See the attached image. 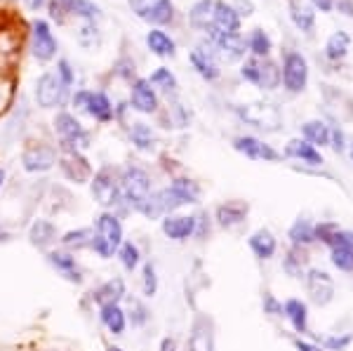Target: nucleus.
Masks as SVG:
<instances>
[{
  "instance_id": "f257e3e1",
  "label": "nucleus",
  "mask_w": 353,
  "mask_h": 351,
  "mask_svg": "<svg viewBox=\"0 0 353 351\" xmlns=\"http://www.w3.org/2000/svg\"><path fill=\"white\" fill-rule=\"evenodd\" d=\"M94 236H92V250L97 257L111 259L113 252L123 245V224L113 212H101L94 222Z\"/></svg>"
},
{
  "instance_id": "f03ea898",
  "label": "nucleus",
  "mask_w": 353,
  "mask_h": 351,
  "mask_svg": "<svg viewBox=\"0 0 353 351\" xmlns=\"http://www.w3.org/2000/svg\"><path fill=\"white\" fill-rule=\"evenodd\" d=\"M123 184V198L130 208H134L137 212H141V208L146 205V201L151 198V179L146 174V170L139 166H130L121 177Z\"/></svg>"
},
{
  "instance_id": "7ed1b4c3",
  "label": "nucleus",
  "mask_w": 353,
  "mask_h": 351,
  "mask_svg": "<svg viewBox=\"0 0 353 351\" xmlns=\"http://www.w3.org/2000/svg\"><path fill=\"white\" fill-rule=\"evenodd\" d=\"M236 111L245 123H250V126L257 128V130L276 132V130H281V126H283L281 111H278L273 104H269V101H250V104H241Z\"/></svg>"
},
{
  "instance_id": "20e7f679",
  "label": "nucleus",
  "mask_w": 353,
  "mask_h": 351,
  "mask_svg": "<svg viewBox=\"0 0 353 351\" xmlns=\"http://www.w3.org/2000/svg\"><path fill=\"white\" fill-rule=\"evenodd\" d=\"M156 198H158V203H161L163 214H165V212L176 210V208H181V205H189V203H198V198H201V186L193 182V179L181 177V179H174L168 189L158 191Z\"/></svg>"
},
{
  "instance_id": "39448f33",
  "label": "nucleus",
  "mask_w": 353,
  "mask_h": 351,
  "mask_svg": "<svg viewBox=\"0 0 353 351\" xmlns=\"http://www.w3.org/2000/svg\"><path fill=\"white\" fill-rule=\"evenodd\" d=\"M92 196L99 205L104 208H116L125 201L123 198V184L121 177L116 174V170L101 168L92 179Z\"/></svg>"
},
{
  "instance_id": "423d86ee",
  "label": "nucleus",
  "mask_w": 353,
  "mask_h": 351,
  "mask_svg": "<svg viewBox=\"0 0 353 351\" xmlns=\"http://www.w3.org/2000/svg\"><path fill=\"white\" fill-rule=\"evenodd\" d=\"M54 130L59 134L61 146H64L68 154H78V149H88L90 146V134L85 132L83 126L71 113H59L54 118Z\"/></svg>"
},
{
  "instance_id": "0eeeda50",
  "label": "nucleus",
  "mask_w": 353,
  "mask_h": 351,
  "mask_svg": "<svg viewBox=\"0 0 353 351\" xmlns=\"http://www.w3.org/2000/svg\"><path fill=\"white\" fill-rule=\"evenodd\" d=\"M241 73L245 81L254 83L257 88H264V90H276L283 81L281 69H278L271 59H259V57L245 61Z\"/></svg>"
},
{
  "instance_id": "6e6552de",
  "label": "nucleus",
  "mask_w": 353,
  "mask_h": 351,
  "mask_svg": "<svg viewBox=\"0 0 353 351\" xmlns=\"http://www.w3.org/2000/svg\"><path fill=\"white\" fill-rule=\"evenodd\" d=\"M68 85L61 81L59 73H43L36 83V101L43 109H57L64 104Z\"/></svg>"
},
{
  "instance_id": "1a4fd4ad",
  "label": "nucleus",
  "mask_w": 353,
  "mask_h": 351,
  "mask_svg": "<svg viewBox=\"0 0 353 351\" xmlns=\"http://www.w3.org/2000/svg\"><path fill=\"white\" fill-rule=\"evenodd\" d=\"M130 8L139 19L149 24L163 26L174 19V5L172 0H130Z\"/></svg>"
},
{
  "instance_id": "9d476101",
  "label": "nucleus",
  "mask_w": 353,
  "mask_h": 351,
  "mask_svg": "<svg viewBox=\"0 0 353 351\" xmlns=\"http://www.w3.org/2000/svg\"><path fill=\"white\" fill-rule=\"evenodd\" d=\"M73 106L83 109L88 116H92L99 123H109L113 118V106L104 92H85V90L83 92H76Z\"/></svg>"
},
{
  "instance_id": "9b49d317",
  "label": "nucleus",
  "mask_w": 353,
  "mask_h": 351,
  "mask_svg": "<svg viewBox=\"0 0 353 351\" xmlns=\"http://www.w3.org/2000/svg\"><path fill=\"white\" fill-rule=\"evenodd\" d=\"M309 81V64L299 52H288L283 61V83H285L288 92H301Z\"/></svg>"
},
{
  "instance_id": "f8f14e48",
  "label": "nucleus",
  "mask_w": 353,
  "mask_h": 351,
  "mask_svg": "<svg viewBox=\"0 0 353 351\" xmlns=\"http://www.w3.org/2000/svg\"><path fill=\"white\" fill-rule=\"evenodd\" d=\"M238 28H241V17L231 5L217 0L214 3V14H212V26L208 28V36H238Z\"/></svg>"
},
{
  "instance_id": "ddd939ff",
  "label": "nucleus",
  "mask_w": 353,
  "mask_h": 351,
  "mask_svg": "<svg viewBox=\"0 0 353 351\" xmlns=\"http://www.w3.org/2000/svg\"><path fill=\"white\" fill-rule=\"evenodd\" d=\"M306 288H309V295L313 299V304L318 307H325V304L332 302L334 297V281L327 271L321 269H311L309 276H306Z\"/></svg>"
},
{
  "instance_id": "4468645a",
  "label": "nucleus",
  "mask_w": 353,
  "mask_h": 351,
  "mask_svg": "<svg viewBox=\"0 0 353 351\" xmlns=\"http://www.w3.org/2000/svg\"><path fill=\"white\" fill-rule=\"evenodd\" d=\"M21 163H24L26 172H45V170H50L57 163V154L52 146L38 141V144L26 146L24 156H21Z\"/></svg>"
},
{
  "instance_id": "2eb2a0df",
  "label": "nucleus",
  "mask_w": 353,
  "mask_h": 351,
  "mask_svg": "<svg viewBox=\"0 0 353 351\" xmlns=\"http://www.w3.org/2000/svg\"><path fill=\"white\" fill-rule=\"evenodd\" d=\"M198 231V219L191 214H168L163 219V234L170 241H189Z\"/></svg>"
},
{
  "instance_id": "dca6fc26",
  "label": "nucleus",
  "mask_w": 353,
  "mask_h": 351,
  "mask_svg": "<svg viewBox=\"0 0 353 351\" xmlns=\"http://www.w3.org/2000/svg\"><path fill=\"white\" fill-rule=\"evenodd\" d=\"M48 262L52 264L57 274L64 276V279H66L68 283H76V285H81V283L85 281L81 264H78V259L73 257L71 252H64V250H52V252L48 254Z\"/></svg>"
},
{
  "instance_id": "f3484780",
  "label": "nucleus",
  "mask_w": 353,
  "mask_h": 351,
  "mask_svg": "<svg viewBox=\"0 0 353 351\" xmlns=\"http://www.w3.org/2000/svg\"><path fill=\"white\" fill-rule=\"evenodd\" d=\"M54 54H57V41L52 31H50L48 21L38 19L33 24V57L38 61H50Z\"/></svg>"
},
{
  "instance_id": "a211bd4d",
  "label": "nucleus",
  "mask_w": 353,
  "mask_h": 351,
  "mask_svg": "<svg viewBox=\"0 0 353 351\" xmlns=\"http://www.w3.org/2000/svg\"><path fill=\"white\" fill-rule=\"evenodd\" d=\"M233 146H236V151H241L243 156L252 158V161H278V151H273L269 144H264L257 137H236Z\"/></svg>"
},
{
  "instance_id": "6ab92c4d",
  "label": "nucleus",
  "mask_w": 353,
  "mask_h": 351,
  "mask_svg": "<svg viewBox=\"0 0 353 351\" xmlns=\"http://www.w3.org/2000/svg\"><path fill=\"white\" fill-rule=\"evenodd\" d=\"M186 351H214L212 323L208 319H198L191 328V337L186 342Z\"/></svg>"
},
{
  "instance_id": "aec40b11",
  "label": "nucleus",
  "mask_w": 353,
  "mask_h": 351,
  "mask_svg": "<svg viewBox=\"0 0 353 351\" xmlns=\"http://www.w3.org/2000/svg\"><path fill=\"white\" fill-rule=\"evenodd\" d=\"M57 236H59V231H57V226L50 222V219H36V222L31 224V229H28V241H31V245H36L38 250L52 248L57 243Z\"/></svg>"
},
{
  "instance_id": "412c9836",
  "label": "nucleus",
  "mask_w": 353,
  "mask_h": 351,
  "mask_svg": "<svg viewBox=\"0 0 353 351\" xmlns=\"http://www.w3.org/2000/svg\"><path fill=\"white\" fill-rule=\"evenodd\" d=\"M59 166H61V172H64V177L71 179V182H76V184L88 182L90 172H92L90 166H88V161H85L81 154H66L59 161Z\"/></svg>"
},
{
  "instance_id": "4be33fe9",
  "label": "nucleus",
  "mask_w": 353,
  "mask_h": 351,
  "mask_svg": "<svg viewBox=\"0 0 353 351\" xmlns=\"http://www.w3.org/2000/svg\"><path fill=\"white\" fill-rule=\"evenodd\" d=\"M130 99H132L134 109L141 111V113H153V111L158 109L156 90L151 88L149 81H137L132 85V94H130Z\"/></svg>"
},
{
  "instance_id": "5701e85b",
  "label": "nucleus",
  "mask_w": 353,
  "mask_h": 351,
  "mask_svg": "<svg viewBox=\"0 0 353 351\" xmlns=\"http://www.w3.org/2000/svg\"><path fill=\"white\" fill-rule=\"evenodd\" d=\"M248 203L243 201H229V203H221L217 208V222L224 229H233V226L243 224L245 217H248Z\"/></svg>"
},
{
  "instance_id": "b1692460",
  "label": "nucleus",
  "mask_w": 353,
  "mask_h": 351,
  "mask_svg": "<svg viewBox=\"0 0 353 351\" xmlns=\"http://www.w3.org/2000/svg\"><path fill=\"white\" fill-rule=\"evenodd\" d=\"M99 319L111 335H123L125 328H128V316L121 309V304H104V307H99Z\"/></svg>"
},
{
  "instance_id": "393cba45",
  "label": "nucleus",
  "mask_w": 353,
  "mask_h": 351,
  "mask_svg": "<svg viewBox=\"0 0 353 351\" xmlns=\"http://www.w3.org/2000/svg\"><path fill=\"white\" fill-rule=\"evenodd\" d=\"M94 302L99 304V307H104V304H118L121 299L125 297V283L123 279H109L106 283H101L99 288L92 292Z\"/></svg>"
},
{
  "instance_id": "a878e982",
  "label": "nucleus",
  "mask_w": 353,
  "mask_h": 351,
  "mask_svg": "<svg viewBox=\"0 0 353 351\" xmlns=\"http://www.w3.org/2000/svg\"><path fill=\"white\" fill-rule=\"evenodd\" d=\"M283 314L288 316V321L292 323V328L297 332H301V335L309 330V309H306V304L301 302V299H297V297L288 299V302L283 304Z\"/></svg>"
},
{
  "instance_id": "bb28decb",
  "label": "nucleus",
  "mask_w": 353,
  "mask_h": 351,
  "mask_svg": "<svg viewBox=\"0 0 353 351\" xmlns=\"http://www.w3.org/2000/svg\"><path fill=\"white\" fill-rule=\"evenodd\" d=\"M250 250L257 254V259H271L278 250V243L273 239V234L269 229H259L250 236Z\"/></svg>"
},
{
  "instance_id": "cd10ccee",
  "label": "nucleus",
  "mask_w": 353,
  "mask_h": 351,
  "mask_svg": "<svg viewBox=\"0 0 353 351\" xmlns=\"http://www.w3.org/2000/svg\"><path fill=\"white\" fill-rule=\"evenodd\" d=\"M285 154L290 158H297V161H301V163H309V166H321L323 163V156L318 154L316 146L309 144L306 139H292L285 146Z\"/></svg>"
},
{
  "instance_id": "c85d7f7f",
  "label": "nucleus",
  "mask_w": 353,
  "mask_h": 351,
  "mask_svg": "<svg viewBox=\"0 0 353 351\" xmlns=\"http://www.w3.org/2000/svg\"><path fill=\"white\" fill-rule=\"evenodd\" d=\"M191 64L193 69H196L205 81H214V78L219 76V66L217 61H214V57L208 52L205 48H196L191 52Z\"/></svg>"
},
{
  "instance_id": "c756f323",
  "label": "nucleus",
  "mask_w": 353,
  "mask_h": 351,
  "mask_svg": "<svg viewBox=\"0 0 353 351\" xmlns=\"http://www.w3.org/2000/svg\"><path fill=\"white\" fill-rule=\"evenodd\" d=\"M290 3V14H292V21L301 28L304 33H311L313 26H316V14L309 5H304L301 0H288Z\"/></svg>"
},
{
  "instance_id": "7c9ffc66",
  "label": "nucleus",
  "mask_w": 353,
  "mask_h": 351,
  "mask_svg": "<svg viewBox=\"0 0 353 351\" xmlns=\"http://www.w3.org/2000/svg\"><path fill=\"white\" fill-rule=\"evenodd\" d=\"M290 241H292L294 248H306L311 245L313 241H316V231H313V224L309 222V219L299 217L297 222H294L292 226H290Z\"/></svg>"
},
{
  "instance_id": "2f4dec72",
  "label": "nucleus",
  "mask_w": 353,
  "mask_h": 351,
  "mask_svg": "<svg viewBox=\"0 0 353 351\" xmlns=\"http://www.w3.org/2000/svg\"><path fill=\"white\" fill-rule=\"evenodd\" d=\"M214 3H217V0H201V3H196L191 8V24L205 33H208V28L212 26Z\"/></svg>"
},
{
  "instance_id": "473e14b6",
  "label": "nucleus",
  "mask_w": 353,
  "mask_h": 351,
  "mask_svg": "<svg viewBox=\"0 0 353 351\" xmlns=\"http://www.w3.org/2000/svg\"><path fill=\"white\" fill-rule=\"evenodd\" d=\"M146 45L151 48L153 54L158 57H172L174 54V41L168 36L165 31H149V36H146Z\"/></svg>"
},
{
  "instance_id": "72a5a7b5",
  "label": "nucleus",
  "mask_w": 353,
  "mask_h": 351,
  "mask_svg": "<svg viewBox=\"0 0 353 351\" xmlns=\"http://www.w3.org/2000/svg\"><path fill=\"white\" fill-rule=\"evenodd\" d=\"M301 132H304L306 141H309V144H313V146H325V144H330V128L323 121H309V123H304Z\"/></svg>"
},
{
  "instance_id": "f704fd0d",
  "label": "nucleus",
  "mask_w": 353,
  "mask_h": 351,
  "mask_svg": "<svg viewBox=\"0 0 353 351\" xmlns=\"http://www.w3.org/2000/svg\"><path fill=\"white\" fill-rule=\"evenodd\" d=\"M210 41L217 45L229 59H238V57L245 54V43L241 36H212Z\"/></svg>"
},
{
  "instance_id": "c9c22d12",
  "label": "nucleus",
  "mask_w": 353,
  "mask_h": 351,
  "mask_svg": "<svg viewBox=\"0 0 353 351\" xmlns=\"http://www.w3.org/2000/svg\"><path fill=\"white\" fill-rule=\"evenodd\" d=\"M61 3V8H66L71 14H76V17H83V19H90V21H94L97 17H99V8H97L94 3H90V0H59Z\"/></svg>"
},
{
  "instance_id": "e433bc0d",
  "label": "nucleus",
  "mask_w": 353,
  "mask_h": 351,
  "mask_svg": "<svg viewBox=\"0 0 353 351\" xmlns=\"http://www.w3.org/2000/svg\"><path fill=\"white\" fill-rule=\"evenodd\" d=\"M125 316H128L130 323H132L134 328H141V325L149 323L151 311L146 309V304L141 302V299H137V297H128V311H125Z\"/></svg>"
},
{
  "instance_id": "4c0bfd02",
  "label": "nucleus",
  "mask_w": 353,
  "mask_h": 351,
  "mask_svg": "<svg viewBox=\"0 0 353 351\" xmlns=\"http://www.w3.org/2000/svg\"><path fill=\"white\" fill-rule=\"evenodd\" d=\"M130 139H132V144L141 151H151L153 146H156V137H153L151 128L144 126V123H134L132 130H130Z\"/></svg>"
},
{
  "instance_id": "58836bf2",
  "label": "nucleus",
  "mask_w": 353,
  "mask_h": 351,
  "mask_svg": "<svg viewBox=\"0 0 353 351\" xmlns=\"http://www.w3.org/2000/svg\"><path fill=\"white\" fill-rule=\"evenodd\" d=\"M92 236H94L92 229H76L64 234L61 243H64L68 250H85V248L92 245Z\"/></svg>"
},
{
  "instance_id": "ea45409f",
  "label": "nucleus",
  "mask_w": 353,
  "mask_h": 351,
  "mask_svg": "<svg viewBox=\"0 0 353 351\" xmlns=\"http://www.w3.org/2000/svg\"><path fill=\"white\" fill-rule=\"evenodd\" d=\"M349 45H351L349 33L337 31V33H332V36H330V41L325 45V54L330 57V59H341V57L349 52Z\"/></svg>"
},
{
  "instance_id": "a19ab883",
  "label": "nucleus",
  "mask_w": 353,
  "mask_h": 351,
  "mask_svg": "<svg viewBox=\"0 0 353 351\" xmlns=\"http://www.w3.org/2000/svg\"><path fill=\"white\" fill-rule=\"evenodd\" d=\"M118 257H121V264L125 271H134L141 262L139 248H137L132 241H123V245L118 248Z\"/></svg>"
},
{
  "instance_id": "79ce46f5",
  "label": "nucleus",
  "mask_w": 353,
  "mask_h": 351,
  "mask_svg": "<svg viewBox=\"0 0 353 351\" xmlns=\"http://www.w3.org/2000/svg\"><path fill=\"white\" fill-rule=\"evenodd\" d=\"M332 264L339 271H353V248L349 245H332Z\"/></svg>"
},
{
  "instance_id": "37998d69",
  "label": "nucleus",
  "mask_w": 353,
  "mask_h": 351,
  "mask_svg": "<svg viewBox=\"0 0 353 351\" xmlns=\"http://www.w3.org/2000/svg\"><path fill=\"white\" fill-rule=\"evenodd\" d=\"M250 50H252V52L257 54L259 59H264V57L271 52V38L266 36L261 28H257V31L250 36Z\"/></svg>"
},
{
  "instance_id": "c03bdc74",
  "label": "nucleus",
  "mask_w": 353,
  "mask_h": 351,
  "mask_svg": "<svg viewBox=\"0 0 353 351\" xmlns=\"http://www.w3.org/2000/svg\"><path fill=\"white\" fill-rule=\"evenodd\" d=\"M313 231H316V241H321V243H325V245L332 248V243L339 234V226L334 222H321V224L313 226Z\"/></svg>"
},
{
  "instance_id": "a18cd8bd",
  "label": "nucleus",
  "mask_w": 353,
  "mask_h": 351,
  "mask_svg": "<svg viewBox=\"0 0 353 351\" xmlns=\"http://www.w3.org/2000/svg\"><path fill=\"white\" fill-rule=\"evenodd\" d=\"M149 83L151 85H156V88H161L165 90V92H172V90L176 88V78L170 73V69H158V71H153L151 73V78H149Z\"/></svg>"
},
{
  "instance_id": "49530a36",
  "label": "nucleus",
  "mask_w": 353,
  "mask_h": 351,
  "mask_svg": "<svg viewBox=\"0 0 353 351\" xmlns=\"http://www.w3.org/2000/svg\"><path fill=\"white\" fill-rule=\"evenodd\" d=\"M144 295L146 297H153L158 292V276H156V267H153V262L144 264Z\"/></svg>"
},
{
  "instance_id": "de8ad7c7",
  "label": "nucleus",
  "mask_w": 353,
  "mask_h": 351,
  "mask_svg": "<svg viewBox=\"0 0 353 351\" xmlns=\"http://www.w3.org/2000/svg\"><path fill=\"white\" fill-rule=\"evenodd\" d=\"M283 269L288 271L292 279H301V257H297V248H294L292 252L285 257V262H283Z\"/></svg>"
},
{
  "instance_id": "09e8293b",
  "label": "nucleus",
  "mask_w": 353,
  "mask_h": 351,
  "mask_svg": "<svg viewBox=\"0 0 353 351\" xmlns=\"http://www.w3.org/2000/svg\"><path fill=\"white\" fill-rule=\"evenodd\" d=\"M261 304H264V314H269V316H281L283 314V304L278 302L271 292H264V302Z\"/></svg>"
},
{
  "instance_id": "8fccbe9b",
  "label": "nucleus",
  "mask_w": 353,
  "mask_h": 351,
  "mask_svg": "<svg viewBox=\"0 0 353 351\" xmlns=\"http://www.w3.org/2000/svg\"><path fill=\"white\" fill-rule=\"evenodd\" d=\"M351 344V335H344V337H327L325 339V347L330 351H344L346 347Z\"/></svg>"
},
{
  "instance_id": "3c124183",
  "label": "nucleus",
  "mask_w": 353,
  "mask_h": 351,
  "mask_svg": "<svg viewBox=\"0 0 353 351\" xmlns=\"http://www.w3.org/2000/svg\"><path fill=\"white\" fill-rule=\"evenodd\" d=\"M57 73H59V78L64 81L66 85H71L73 83V71H71V66H68V61L66 59H61L59 61V69H57Z\"/></svg>"
},
{
  "instance_id": "603ef678",
  "label": "nucleus",
  "mask_w": 353,
  "mask_h": 351,
  "mask_svg": "<svg viewBox=\"0 0 353 351\" xmlns=\"http://www.w3.org/2000/svg\"><path fill=\"white\" fill-rule=\"evenodd\" d=\"M330 141H332L334 151H344V132L339 128L330 130Z\"/></svg>"
},
{
  "instance_id": "864d4df0",
  "label": "nucleus",
  "mask_w": 353,
  "mask_h": 351,
  "mask_svg": "<svg viewBox=\"0 0 353 351\" xmlns=\"http://www.w3.org/2000/svg\"><path fill=\"white\" fill-rule=\"evenodd\" d=\"M332 245H349V248H353V231H341L339 229V234H337V239H334Z\"/></svg>"
},
{
  "instance_id": "5fc2aeb1",
  "label": "nucleus",
  "mask_w": 353,
  "mask_h": 351,
  "mask_svg": "<svg viewBox=\"0 0 353 351\" xmlns=\"http://www.w3.org/2000/svg\"><path fill=\"white\" fill-rule=\"evenodd\" d=\"M161 351H176V339L174 337H165L161 342Z\"/></svg>"
},
{
  "instance_id": "6e6d98bb",
  "label": "nucleus",
  "mask_w": 353,
  "mask_h": 351,
  "mask_svg": "<svg viewBox=\"0 0 353 351\" xmlns=\"http://www.w3.org/2000/svg\"><path fill=\"white\" fill-rule=\"evenodd\" d=\"M316 8H321V12H330L332 10V0H313Z\"/></svg>"
},
{
  "instance_id": "4d7b16f0",
  "label": "nucleus",
  "mask_w": 353,
  "mask_h": 351,
  "mask_svg": "<svg viewBox=\"0 0 353 351\" xmlns=\"http://www.w3.org/2000/svg\"><path fill=\"white\" fill-rule=\"evenodd\" d=\"M294 347H297V351H321V349L313 347V344H309V342H301V339L294 342Z\"/></svg>"
},
{
  "instance_id": "13d9d810",
  "label": "nucleus",
  "mask_w": 353,
  "mask_h": 351,
  "mask_svg": "<svg viewBox=\"0 0 353 351\" xmlns=\"http://www.w3.org/2000/svg\"><path fill=\"white\" fill-rule=\"evenodd\" d=\"M8 241H12V234H10V231L3 226V222H0V243H8Z\"/></svg>"
},
{
  "instance_id": "bf43d9fd",
  "label": "nucleus",
  "mask_w": 353,
  "mask_h": 351,
  "mask_svg": "<svg viewBox=\"0 0 353 351\" xmlns=\"http://www.w3.org/2000/svg\"><path fill=\"white\" fill-rule=\"evenodd\" d=\"M24 3H26L28 10H41L45 5V0H24Z\"/></svg>"
},
{
  "instance_id": "052dcab7",
  "label": "nucleus",
  "mask_w": 353,
  "mask_h": 351,
  "mask_svg": "<svg viewBox=\"0 0 353 351\" xmlns=\"http://www.w3.org/2000/svg\"><path fill=\"white\" fill-rule=\"evenodd\" d=\"M3 182H5V170L0 168V189H3Z\"/></svg>"
},
{
  "instance_id": "680f3d73",
  "label": "nucleus",
  "mask_w": 353,
  "mask_h": 351,
  "mask_svg": "<svg viewBox=\"0 0 353 351\" xmlns=\"http://www.w3.org/2000/svg\"><path fill=\"white\" fill-rule=\"evenodd\" d=\"M106 351H123V349H121V347H109Z\"/></svg>"
},
{
  "instance_id": "e2e57ef3",
  "label": "nucleus",
  "mask_w": 353,
  "mask_h": 351,
  "mask_svg": "<svg viewBox=\"0 0 353 351\" xmlns=\"http://www.w3.org/2000/svg\"><path fill=\"white\" fill-rule=\"evenodd\" d=\"M351 158H353V146H351Z\"/></svg>"
}]
</instances>
